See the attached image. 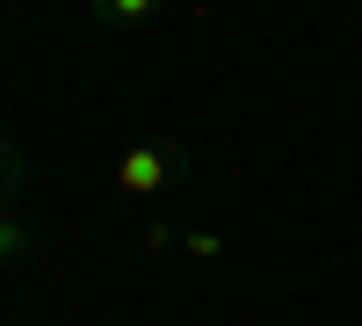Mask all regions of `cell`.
<instances>
[{"mask_svg": "<svg viewBox=\"0 0 362 326\" xmlns=\"http://www.w3.org/2000/svg\"><path fill=\"white\" fill-rule=\"evenodd\" d=\"M181 247H189V254H203V261H210V254H225V240H218V232H189Z\"/></svg>", "mask_w": 362, "mask_h": 326, "instance_id": "obj_3", "label": "cell"}, {"mask_svg": "<svg viewBox=\"0 0 362 326\" xmlns=\"http://www.w3.org/2000/svg\"><path fill=\"white\" fill-rule=\"evenodd\" d=\"M167 167H174V153H160V145H131V153L116 160V189H124V196H160L167 189Z\"/></svg>", "mask_w": 362, "mask_h": 326, "instance_id": "obj_1", "label": "cell"}, {"mask_svg": "<svg viewBox=\"0 0 362 326\" xmlns=\"http://www.w3.org/2000/svg\"><path fill=\"white\" fill-rule=\"evenodd\" d=\"M22 240H29V232H22V225H15V218H0V261H8V254H15V247H22Z\"/></svg>", "mask_w": 362, "mask_h": 326, "instance_id": "obj_4", "label": "cell"}, {"mask_svg": "<svg viewBox=\"0 0 362 326\" xmlns=\"http://www.w3.org/2000/svg\"><path fill=\"white\" fill-rule=\"evenodd\" d=\"M95 8H102V22L131 29V22H153V15H160V0H95Z\"/></svg>", "mask_w": 362, "mask_h": 326, "instance_id": "obj_2", "label": "cell"}, {"mask_svg": "<svg viewBox=\"0 0 362 326\" xmlns=\"http://www.w3.org/2000/svg\"><path fill=\"white\" fill-rule=\"evenodd\" d=\"M0 218H8V174H0Z\"/></svg>", "mask_w": 362, "mask_h": 326, "instance_id": "obj_5", "label": "cell"}]
</instances>
